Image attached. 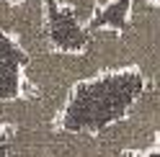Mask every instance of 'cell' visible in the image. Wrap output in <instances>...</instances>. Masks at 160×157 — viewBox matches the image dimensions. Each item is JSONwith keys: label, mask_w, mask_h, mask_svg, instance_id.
<instances>
[{"label": "cell", "mask_w": 160, "mask_h": 157, "mask_svg": "<svg viewBox=\"0 0 160 157\" xmlns=\"http://www.w3.org/2000/svg\"><path fill=\"white\" fill-rule=\"evenodd\" d=\"M23 59L26 52L18 46V41L0 31V101L16 98L23 90V80H21Z\"/></svg>", "instance_id": "cell-10"}, {"label": "cell", "mask_w": 160, "mask_h": 157, "mask_svg": "<svg viewBox=\"0 0 160 157\" xmlns=\"http://www.w3.org/2000/svg\"><path fill=\"white\" fill-rule=\"evenodd\" d=\"M119 36L127 46L132 70L145 77V83H158L160 62V5L158 0H129V13Z\"/></svg>", "instance_id": "cell-5"}, {"label": "cell", "mask_w": 160, "mask_h": 157, "mask_svg": "<svg viewBox=\"0 0 160 157\" xmlns=\"http://www.w3.org/2000/svg\"><path fill=\"white\" fill-rule=\"evenodd\" d=\"M44 23H47V39L52 49L83 52L88 39V26L78 21L72 11L57 5L54 0H44Z\"/></svg>", "instance_id": "cell-9"}, {"label": "cell", "mask_w": 160, "mask_h": 157, "mask_svg": "<svg viewBox=\"0 0 160 157\" xmlns=\"http://www.w3.org/2000/svg\"><path fill=\"white\" fill-rule=\"evenodd\" d=\"M96 136L108 150H114L116 155H124V157L145 155V152L158 150V139H160V93H158V83H147L122 119L103 126Z\"/></svg>", "instance_id": "cell-4"}, {"label": "cell", "mask_w": 160, "mask_h": 157, "mask_svg": "<svg viewBox=\"0 0 160 157\" xmlns=\"http://www.w3.org/2000/svg\"><path fill=\"white\" fill-rule=\"evenodd\" d=\"M0 31L13 36L26 54L52 49L44 23V0H0Z\"/></svg>", "instance_id": "cell-6"}, {"label": "cell", "mask_w": 160, "mask_h": 157, "mask_svg": "<svg viewBox=\"0 0 160 157\" xmlns=\"http://www.w3.org/2000/svg\"><path fill=\"white\" fill-rule=\"evenodd\" d=\"M13 3H16V0H13Z\"/></svg>", "instance_id": "cell-14"}, {"label": "cell", "mask_w": 160, "mask_h": 157, "mask_svg": "<svg viewBox=\"0 0 160 157\" xmlns=\"http://www.w3.org/2000/svg\"><path fill=\"white\" fill-rule=\"evenodd\" d=\"M0 157H3V152H0Z\"/></svg>", "instance_id": "cell-13"}, {"label": "cell", "mask_w": 160, "mask_h": 157, "mask_svg": "<svg viewBox=\"0 0 160 157\" xmlns=\"http://www.w3.org/2000/svg\"><path fill=\"white\" fill-rule=\"evenodd\" d=\"M145 85V77L134 70L88 77L72 88L57 124L70 131L98 134L103 126L122 119Z\"/></svg>", "instance_id": "cell-1"}, {"label": "cell", "mask_w": 160, "mask_h": 157, "mask_svg": "<svg viewBox=\"0 0 160 157\" xmlns=\"http://www.w3.org/2000/svg\"><path fill=\"white\" fill-rule=\"evenodd\" d=\"M3 136H5V129H3V126H0V144H3Z\"/></svg>", "instance_id": "cell-12"}, {"label": "cell", "mask_w": 160, "mask_h": 157, "mask_svg": "<svg viewBox=\"0 0 160 157\" xmlns=\"http://www.w3.org/2000/svg\"><path fill=\"white\" fill-rule=\"evenodd\" d=\"M83 54L91 59V64L96 67L98 75L132 70L127 46L122 41V36H119V31H114V28H88Z\"/></svg>", "instance_id": "cell-8"}, {"label": "cell", "mask_w": 160, "mask_h": 157, "mask_svg": "<svg viewBox=\"0 0 160 157\" xmlns=\"http://www.w3.org/2000/svg\"><path fill=\"white\" fill-rule=\"evenodd\" d=\"M59 121V111L31 93H18L16 98L0 101V126L3 129H34L52 126Z\"/></svg>", "instance_id": "cell-7"}, {"label": "cell", "mask_w": 160, "mask_h": 157, "mask_svg": "<svg viewBox=\"0 0 160 157\" xmlns=\"http://www.w3.org/2000/svg\"><path fill=\"white\" fill-rule=\"evenodd\" d=\"M54 3L62 5V8H67V11H72L78 21H83L88 26V21H91L103 5L111 3V0H54Z\"/></svg>", "instance_id": "cell-11"}, {"label": "cell", "mask_w": 160, "mask_h": 157, "mask_svg": "<svg viewBox=\"0 0 160 157\" xmlns=\"http://www.w3.org/2000/svg\"><path fill=\"white\" fill-rule=\"evenodd\" d=\"M96 75H98L96 67L83 52L44 49L36 54H26L21 67V80H23L21 93H31L42 98L62 113L72 88Z\"/></svg>", "instance_id": "cell-2"}, {"label": "cell", "mask_w": 160, "mask_h": 157, "mask_svg": "<svg viewBox=\"0 0 160 157\" xmlns=\"http://www.w3.org/2000/svg\"><path fill=\"white\" fill-rule=\"evenodd\" d=\"M3 157H124L98 139L96 134L70 131L59 124L34 129H5Z\"/></svg>", "instance_id": "cell-3"}]
</instances>
